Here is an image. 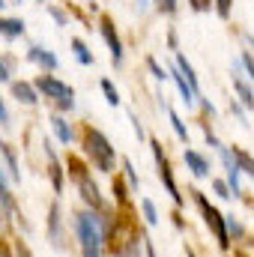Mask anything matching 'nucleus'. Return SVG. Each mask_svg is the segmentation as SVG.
<instances>
[{"mask_svg":"<svg viewBox=\"0 0 254 257\" xmlns=\"http://www.w3.org/2000/svg\"><path fill=\"white\" fill-rule=\"evenodd\" d=\"M27 57H30L33 63H39L42 69H48V72H51V69H57V57H54L51 51H45V48H39V45H33V48L27 51Z\"/></svg>","mask_w":254,"mask_h":257,"instance_id":"nucleus-10","label":"nucleus"},{"mask_svg":"<svg viewBox=\"0 0 254 257\" xmlns=\"http://www.w3.org/2000/svg\"><path fill=\"white\" fill-rule=\"evenodd\" d=\"M168 117H171V126H174V132H177V138H180V141H189V128H186V123H183L171 108H168Z\"/></svg>","mask_w":254,"mask_h":257,"instance_id":"nucleus-22","label":"nucleus"},{"mask_svg":"<svg viewBox=\"0 0 254 257\" xmlns=\"http://www.w3.org/2000/svg\"><path fill=\"white\" fill-rule=\"evenodd\" d=\"M224 230H227V236H230V233H233V236H242V224H239L233 215H227V218H224Z\"/></svg>","mask_w":254,"mask_h":257,"instance_id":"nucleus-25","label":"nucleus"},{"mask_svg":"<svg viewBox=\"0 0 254 257\" xmlns=\"http://www.w3.org/2000/svg\"><path fill=\"white\" fill-rule=\"evenodd\" d=\"M0 153H3V159H6V168H9V180H21V171H18V159H15V150L9 147V144H0Z\"/></svg>","mask_w":254,"mask_h":257,"instance_id":"nucleus-14","label":"nucleus"},{"mask_svg":"<svg viewBox=\"0 0 254 257\" xmlns=\"http://www.w3.org/2000/svg\"><path fill=\"white\" fill-rule=\"evenodd\" d=\"M99 30H102V36H105L108 48H111V60L120 66V63H123V42H120V36H117V27H114V21H111V18L105 15V18H102V27H99Z\"/></svg>","mask_w":254,"mask_h":257,"instance_id":"nucleus-7","label":"nucleus"},{"mask_svg":"<svg viewBox=\"0 0 254 257\" xmlns=\"http://www.w3.org/2000/svg\"><path fill=\"white\" fill-rule=\"evenodd\" d=\"M0 33H3L6 39L24 36V21H21V18H3V15H0Z\"/></svg>","mask_w":254,"mask_h":257,"instance_id":"nucleus-12","label":"nucleus"},{"mask_svg":"<svg viewBox=\"0 0 254 257\" xmlns=\"http://www.w3.org/2000/svg\"><path fill=\"white\" fill-rule=\"evenodd\" d=\"M51 15L57 18V24H66V15H63V12H60V9H54V6H51Z\"/></svg>","mask_w":254,"mask_h":257,"instance_id":"nucleus-35","label":"nucleus"},{"mask_svg":"<svg viewBox=\"0 0 254 257\" xmlns=\"http://www.w3.org/2000/svg\"><path fill=\"white\" fill-rule=\"evenodd\" d=\"M45 153H48V159H51V180H54V189L60 192L63 189V177H60V162H57V156H54V150H51V144L45 141Z\"/></svg>","mask_w":254,"mask_h":257,"instance_id":"nucleus-19","label":"nucleus"},{"mask_svg":"<svg viewBox=\"0 0 254 257\" xmlns=\"http://www.w3.org/2000/svg\"><path fill=\"white\" fill-rule=\"evenodd\" d=\"M186 165H189V171L194 177H206L209 174V162L200 153H194V150H186Z\"/></svg>","mask_w":254,"mask_h":257,"instance_id":"nucleus-11","label":"nucleus"},{"mask_svg":"<svg viewBox=\"0 0 254 257\" xmlns=\"http://www.w3.org/2000/svg\"><path fill=\"white\" fill-rule=\"evenodd\" d=\"M230 156H233V162H236V171H245V174L254 180V159H251V156H248L245 150H239V147H233V153H230Z\"/></svg>","mask_w":254,"mask_h":257,"instance_id":"nucleus-15","label":"nucleus"},{"mask_svg":"<svg viewBox=\"0 0 254 257\" xmlns=\"http://www.w3.org/2000/svg\"><path fill=\"white\" fill-rule=\"evenodd\" d=\"M159 9H162V12H168V15H171V12H174V9H177V0H159Z\"/></svg>","mask_w":254,"mask_h":257,"instance_id":"nucleus-32","label":"nucleus"},{"mask_svg":"<svg viewBox=\"0 0 254 257\" xmlns=\"http://www.w3.org/2000/svg\"><path fill=\"white\" fill-rule=\"evenodd\" d=\"M209 3H212V0H191V6H194L197 12H206V9H209Z\"/></svg>","mask_w":254,"mask_h":257,"instance_id":"nucleus-33","label":"nucleus"},{"mask_svg":"<svg viewBox=\"0 0 254 257\" xmlns=\"http://www.w3.org/2000/svg\"><path fill=\"white\" fill-rule=\"evenodd\" d=\"M36 90H42L45 99H54L63 111H72V108H75V93H72V87H66L63 81H57V78H51V75H42V78L36 81Z\"/></svg>","mask_w":254,"mask_h":257,"instance_id":"nucleus-3","label":"nucleus"},{"mask_svg":"<svg viewBox=\"0 0 254 257\" xmlns=\"http://www.w3.org/2000/svg\"><path fill=\"white\" fill-rule=\"evenodd\" d=\"M51 126H54V135L60 138V144H72V128L63 117H51Z\"/></svg>","mask_w":254,"mask_h":257,"instance_id":"nucleus-20","label":"nucleus"},{"mask_svg":"<svg viewBox=\"0 0 254 257\" xmlns=\"http://www.w3.org/2000/svg\"><path fill=\"white\" fill-rule=\"evenodd\" d=\"M153 156H156V165H159V177H162V183L168 186V194L174 197V203H183V197L177 192V183H174V174H171V165H168V159H165L159 141H153Z\"/></svg>","mask_w":254,"mask_h":257,"instance_id":"nucleus-5","label":"nucleus"},{"mask_svg":"<svg viewBox=\"0 0 254 257\" xmlns=\"http://www.w3.org/2000/svg\"><path fill=\"white\" fill-rule=\"evenodd\" d=\"M212 186H215V192H218V197H230V189H227V183H221V180H215Z\"/></svg>","mask_w":254,"mask_h":257,"instance_id":"nucleus-31","label":"nucleus"},{"mask_svg":"<svg viewBox=\"0 0 254 257\" xmlns=\"http://www.w3.org/2000/svg\"><path fill=\"white\" fill-rule=\"evenodd\" d=\"M12 96H15L18 102H24V105H36V102H39V99H36V87L27 84V81H15V84H12Z\"/></svg>","mask_w":254,"mask_h":257,"instance_id":"nucleus-9","label":"nucleus"},{"mask_svg":"<svg viewBox=\"0 0 254 257\" xmlns=\"http://www.w3.org/2000/svg\"><path fill=\"white\" fill-rule=\"evenodd\" d=\"M72 168H75L72 174H75V183H78V189H81V197H84V200H87L93 209H99V206H102V194H99V186H96V183H93V180L84 174V168H81V165H72Z\"/></svg>","mask_w":254,"mask_h":257,"instance_id":"nucleus-6","label":"nucleus"},{"mask_svg":"<svg viewBox=\"0 0 254 257\" xmlns=\"http://www.w3.org/2000/svg\"><path fill=\"white\" fill-rule=\"evenodd\" d=\"M0 9H6V0H0Z\"/></svg>","mask_w":254,"mask_h":257,"instance_id":"nucleus-39","label":"nucleus"},{"mask_svg":"<svg viewBox=\"0 0 254 257\" xmlns=\"http://www.w3.org/2000/svg\"><path fill=\"white\" fill-rule=\"evenodd\" d=\"M138 6H141V12H147L150 9V0H138Z\"/></svg>","mask_w":254,"mask_h":257,"instance_id":"nucleus-37","label":"nucleus"},{"mask_svg":"<svg viewBox=\"0 0 254 257\" xmlns=\"http://www.w3.org/2000/svg\"><path fill=\"white\" fill-rule=\"evenodd\" d=\"M84 147H87V156L93 159V165L99 168V171H111L114 168V147L108 144V138L99 132V128H87V135H84Z\"/></svg>","mask_w":254,"mask_h":257,"instance_id":"nucleus-2","label":"nucleus"},{"mask_svg":"<svg viewBox=\"0 0 254 257\" xmlns=\"http://www.w3.org/2000/svg\"><path fill=\"white\" fill-rule=\"evenodd\" d=\"M239 66H245V72H248V78L254 81V57H251V54H242V57H239Z\"/></svg>","mask_w":254,"mask_h":257,"instance_id":"nucleus-29","label":"nucleus"},{"mask_svg":"<svg viewBox=\"0 0 254 257\" xmlns=\"http://www.w3.org/2000/svg\"><path fill=\"white\" fill-rule=\"evenodd\" d=\"M102 93H105V99H108V105H114V108L120 105V93H117V87H114V84H111L108 78L102 81Z\"/></svg>","mask_w":254,"mask_h":257,"instance_id":"nucleus-23","label":"nucleus"},{"mask_svg":"<svg viewBox=\"0 0 254 257\" xmlns=\"http://www.w3.org/2000/svg\"><path fill=\"white\" fill-rule=\"evenodd\" d=\"M75 230L81 239V254L84 257H102L105 245V224L96 212H78L75 215Z\"/></svg>","mask_w":254,"mask_h":257,"instance_id":"nucleus-1","label":"nucleus"},{"mask_svg":"<svg viewBox=\"0 0 254 257\" xmlns=\"http://www.w3.org/2000/svg\"><path fill=\"white\" fill-rule=\"evenodd\" d=\"M194 200H197V206H200V212H203V218H206V224L215 230V236H218V245L221 248H227L230 245V236H227V230H224V218H221V212L203 197L200 192H194Z\"/></svg>","mask_w":254,"mask_h":257,"instance_id":"nucleus-4","label":"nucleus"},{"mask_svg":"<svg viewBox=\"0 0 254 257\" xmlns=\"http://www.w3.org/2000/svg\"><path fill=\"white\" fill-rule=\"evenodd\" d=\"M141 206H144V215H147V224L153 227V224H159V212H156V203L150 200V197H144L141 200Z\"/></svg>","mask_w":254,"mask_h":257,"instance_id":"nucleus-24","label":"nucleus"},{"mask_svg":"<svg viewBox=\"0 0 254 257\" xmlns=\"http://www.w3.org/2000/svg\"><path fill=\"white\" fill-rule=\"evenodd\" d=\"M230 3H233V0H215V12H218L221 18H230Z\"/></svg>","mask_w":254,"mask_h":257,"instance_id":"nucleus-27","label":"nucleus"},{"mask_svg":"<svg viewBox=\"0 0 254 257\" xmlns=\"http://www.w3.org/2000/svg\"><path fill=\"white\" fill-rule=\"evenodd\" d=\"M233 87H236V93H239V102L245 105V108H254V93H251V87L239 78V75H233Z\"/></svg>","mask_w":254,"mask_h":257,"instance_id":"nucleus-17","label":"nucleus"},{"mask_svg":"<svg viewBox=\"0 0 254 257\" xmlns=\"http://www.w3.org/2000/svg\"><path fill=\"white\" fill-rule=\"evenodd\" d=\"M177 69H180V75H183V78L189 81V87H191V90H194V93H200V90H197V75H194L191 63L186 60V57H183V54H177Z\"/></svg>","mask_w":254,"mask_h":257,"instance_id":"nucleus-16","label":"nucleus"},{"mask_svg":"<svg viewBox=\"0 0 254 257\" xmlns=\"http://www.w3.org/2000/svg\"><path fill=\"white\" fill-rule=\"evenodd\" d=\"M0 123H9V111H6V105H3V99H0Z\"/></svg>","mask_w":254,"mask_h":257,"instance_id":"nucleus-34","label":"nucleus"},{"mask_svg":"<svg viewBox=\"0 0 254 257\" xmlns=\"http://www.w3.org/2000/svg\"><path fill=\"white\" fill-rule=\"evenodd\" d=\"M123 168H126L129 186H132V189H138V174H135V165H132V162H129V159H126V165H123Z\"/></svg>","mask_w":254,"mask_h":257,"instance_id":"nucleus-28","label":"nucleus"},{"mask_svg":"<svg viewBox=\"0 0 254 257\" xmlns=\"http://www.w3.org/2000/svg\"><path fill=\"white\" fill-rule=\"evenodd\" d=\"M72 51H75V57H78L81 66H93V54L87 51V45H84L81 39H72Z\"/></svg>","mask_w":254,"mask_h":257,"instance_id":"nucleus-21","label":"nucleus"},{"mask_svg":"<svg viewBox=\"0 0 254 257\" xmlns=\"http://www.w3.org/2000/svg\"><path fill=\"white\" fill-rule=\"evenodd\" d=\"M0 206L3 209H15V200H12V192H9V180H6V174H3V168H0Z\"/></svg>","mask_w":254,"mask_h":257,"instance_id":"nucleus-18","label":"nucleus"},{"mask_svg":"<svg viewBox=\"0 0 254 257\" xmlns=\"http://www.w3.org/2000/svg\"><path fill=\"white\" fill-rule=\"evenodd\" d=\"M171 78H174V84H177V90H180V96H183V102H186V105H194V99H197V93H194V90L189 87V81H186V78L180 75V69H174V72H171Z\"/></svg>","mask_w":254,"mask_h":257,"instance_id":"nucleus-13","label":"nucleus"},{"mask_svg":"<svg viewBox=\"0 0 254 257\" xmlns=\"http://www.w3.org/2000/svg\"><path fill=\"white\" fill-rule=\"evenodd\" d=\"M117 257H141V245H138V239H132V242H129Z\"/></svg>","mask_w":254,"mask_h":257,"instance_id":"nucleus-26","label":"nucleus"},{"mask_svg":"<svg viewBox=\"0 0 254 257\" xmlns=\"http://www.w3.org/2000/svg\"><path fill=\"white\" fill-rule=\"evenodd\" d=\"M0 257H12V254H9V248H6V245H0Z\"/></svg>","mask_w":254,"mask_h":257,"instance_id":"nucleus-38","label":"nucleus"},{"mask_svg":"<svg viewBox=\"0 0 254 257\" xmlns=\"http://www.w3.org/2000/svg\"><path fill=\"white\" fill-rule=\"evenodd\" d=\"M147 66H150V72H153V75H156V78H159V81H165V78H168V75H165V69H162V66L156 63V60H153V57H150V60H147Z\"/></svg>","mask_w":254,"mask_h":257,"instance_id":"nucleus-30","label":"nucleus"},{"mask_svg":"<svg viewBox=\"0 0 254 257\" xmlns=\"http://www.w3.org/2000/svg\"><path fill=\"white\" fill-rule=\"evenodd\" d=\"M48 233H51L54 248H63V224H60V206H57V203H54L51 212H48Z\"/></svg>","mask_w":254,"mask_h":257,"instance_id":"nucleus-8","label":"nucleus"},{"mask_svg":"<svg viewBox=\"0 0 254 257\" xmlns=\"http://www.w3.org/2000/svg\"><path fill=\"white\" fill-rule=\"evenodd\" d=\"M0 81H9V69H6L3 60H0Z\"/></svg>","mask_w":254,"mask_h":257,"instance_id":"nucleus-36","label":"nucleus"}]
</instances>
